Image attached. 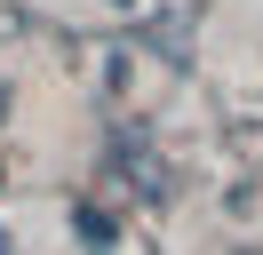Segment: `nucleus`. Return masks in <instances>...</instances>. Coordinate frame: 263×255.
I'll use <instances>...</instances> for the list:
<instances>
[{"mask_svg": "<svg viewBox=\"0 0 263 255\" xmlns=\"http://www.w3.org/2000/svg\"><path fill=\"white\" fill-rule=\"evenodd\" d=\"M0 247H16V239H8V231H0Z\"/></svg>", "mask_w": 263, "mask_h": 255, "instance_id": "obj_2", "label": "nucleus"}, {"mask_svg": "<svg viewBox=\"0 0 263 255\" xmlns=\"http://www.w3.org/2000/svg\"><path fill=\"white\" fill-rule=\"evenodd\" d=\"M72 231H80V247H112V215H96V207H80Z\"/></svg>", "mask_w": 263, "mask_h": 255, "instance_id": "obj_1", "label": "nucleus"}, {"mask_svg": "<svg viewBox=\"0 0 263 255\" xmlns=\"http://www.w3.org/2000/svg\"><path fill=\"white\" fill-rule=\"evenodd\" d=\"M120 8H128V0H120Z\"/></svg>", "mask_w": 263, "mask_h": 255, "instance_id": "obj_3", "label": "nucleus"}]
</instances>
